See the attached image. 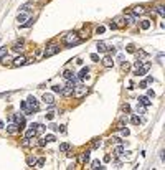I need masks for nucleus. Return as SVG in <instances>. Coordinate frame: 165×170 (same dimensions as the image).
Here are the masks:
<instances>
[{
	"instance_id": "3",
	"label": "nucleus",
	"mask_w": 165,
	"mask_h": 170,
	"mask_svg": "<svg viewBox=\"0 0 165 170\" xmlns=\"http://www.w3.org/2000/svg\"><path fill=\"white\" fill-rule=\"evenodd\" d=\"M27 104H28V107H30V111H31V112H37L38 109H40V104H38V101H37V97H35V96H28Z\"/></svg>"
},
{
	"instance_id": "30",
	"label": "nucleus",
	"mask_w": 165,
	"mask_h": 170,
	"mask_svg": "<svg viewBox=\"0 0 165 170\" xmlns=\"http://www.w3.org/2000/svg\"><path fill=\"white\" fill-rule=\"evenodd\" d=\"M45 140H46V142H55L56 137L53 135V134H50V135H46V137H45Z\"/></svg>"
},
{
	"instance_id": "13",
	"label": "nucleus",
	"mask_w": 165,
	"mask_h": 170,
	"mask_svg": "<svg viewBox=\"0 0 165 170\" xmlns=\"http://www.w3.org/2000/svg\"><path fill=\"white\" fill-rule=\"evenodd\" d=\"M7 132H10V134L18 132V126H17V124H8V126H7Z\"/></svg>"
},
{
	"instance_id": "28",
	"label": "nucleus",
	"mask_w": 165,
	"mask_h": 170,
	"mask_svg": "<svg viewBox=\"0 0 165 170\" xmlns=\"http://www.w3.org/2000/svg\"><path fill=\"white\" fill-rule=\"evenodd\" d=\"M98 147H101V139H94L92 140V149H98Z\"/></svg>"
},
{
	"instance_id": "42",
	"label": "nucleus",
	"mask_w": 165,
	"mask_h": 170,
	"mask_svg": "<svg viewBox=\"0 0 165 170\" xmlns=\"http://www.w3.org/2000/svg\"><path fill=\"white\" fill-rule=\"evenodd\" d=\"M120 132H122V135H129V129L124 127V129H120Z\"/></svg>"
},
{
	"instance_id": "4",
	"label": "nucleus",
	"mask_w": 165,
	"mask_h": 170,
	"mask_svg": "<svg viewBox=\"0 0 165 170\" xmlns=\"http://www.w3.org/2000/svg\"><path fill=\"white\" fill-rule=\"evenodd\" d=\"M150 69V63H142L139 68H135V71H134V74H137V76H144Z\"/></svg>"
},
{
	"instance_id": "2",
	"label": "nucleus",
	"mask_w": 165,
	"mask_h": 170,
	"mask_svg": "<svg viewBox=\"0 0 165 170\" xmlns=\"http://www.w3.org/2000/svg\"><path fill=\"white\" fill-rule=\"evenodd\" d=\"M58 51H60V45H55V43H51V45H48V48L45 50L43 56H45V58H50V56H53V55H56Z\"/></svg>"
},
{
	"instance_id": "7",
	"label": "nucleus",
	"mask_w": 165,
	"mask_h": 170,
	"mask_svg": "<svg viewBox=\"0 0 165 170\" xmlns=\"http://www.w3.org/2000/svg\"><path fill=\"white\" fill-rule=\"evenodd\" d=\"M88 93V89L84 88V86H78V88H74V91H73V94L76 96V97H81V96H84Z\"/></svg>"
},
{
	"instance_id": "29",
	"label": "nucleus",
	"mask_w": 165,
	"mask_h": 170,
	"mask_svg": "<svg viewBox=\"0 0 165 170\" xmlns=\"http://www.w3.org/2000/svg\"><path fill=\"white\" fill-rule=\"evenodd\" d=\"M63 76H64V79H71V78L74 76V73H71V71H64Z\"/></svg>"
},
{
	"instance_id": "32",
	"label": "nucleus",
	"mask_w": 165,
	"mask_h": 170,
	"mask_svg": "<svg viewBox=\"0 0 165 170\" xmlns=\"http://www.w3.org/2000/svg\"><path fill=\"white\" fill-rule=\"evenodd\" d=\"M120 155H122V147H117L114 150V157H120Z\"/></svg>"
},
{
	"instance_id": "34",
	"label": "nucleus",
	"mask_w": 165,
	"mask_h": 170,
	"mask_svg": "<svg viewBox=\"0 0 165 170\" xmlns=\"http://www.w3.org/2000/svg\"><path fill=\"white\" fill-rule=\"evenodd\" d=\"M53 91H55V93H60V94H61V91H63V86H53Z\"/></svg>"
},
{
	"instance_id": "35",
	"label": "nucleus",
	"mask_w": 165,
	"mask_h": 170,
	"mask_svg": "<svg viewBox=\"0 0 165 170\" xmlns=\"http://www.w3.org/2000/svg\"><path fill=\"white\" fill-rule=\"evenodd\" d=\"M53 117H55V112H53V111L46 112V119H48V121H53Z\"/></svg>"
},
{
	"instance_id": "9",
	"label": "nucleus",
	"mask_w": 165,
	"mask_h": 170,
	"mask_svg": "<svg viewBox=\"0 0 165 170\" xmlns=\"http://www.w3.org/2000/svg\"><path fill=\"white\" fill-rule=\"evenodd\" d=\"M12 50H13V51H22V50H23V40L15 41V43L12 45Z\"/></svg>"
},
{
	"instance_id": "22",
	"label": "nucleus",
	"mask_w": 165,
	"mask_h": 170,
	"mask_svg": "<svg viewBox=\"0 0 165 170\" xmlns=\"http://www.w3.org/2000/svg\"><path fill=\"white\" fill-rule=\"evenodd\" d=\"M22 109H23V112H25V114H31V111H30V107H28L27 101H23V103H22Z\"/></svg>"
},
{
	"instance_id": "6",
	"label": "nucleus",
	"mask_w": 165,
	"mask_h": 170,
	"mask_svg": "<svg viewBox=\"0 0 165 170\" xmlns=\"http://www.w3.org/2000/svg\"><path fill=\"white\" fill-rule=\"evenodd\" d=\"M130 12H132V15H144V13H147V8L144 5H135Z\"/></svg>"
},
{
	"instance_id": "18",
	"label": "nucleus",
	"mask_w": 165,
	"mask_h": 170,
	"mask_svg": "<svg viewBox=\"0 0 165 170\" xmlns=\"http://www.w3.org/2000/svg\"><path fill=\"white\" fill-rule=\"evenodd\" d=\"M135 53V56H137V59H144V58L147 56V53L144 51V50H139V51H134Z\"/></svg>"
},
{
	"instance_id": "39",
	"label": "nucleus",
	"mask_w": 165,
	"mask_h": 170,
	"mask_svg": "<svg viewBox=\"0 0 165 170\" xmlns=\"http://www.w3.org/2000/svg\"><path fill=\"white\" fill-rule=\"evenodd\" d=\"M104 30H106V28L101 25V27H98V28H96V33H104Z\"/></svg>"
},
{
	"instance_id": "44",
	"label": "nucleus",
	"mask_w": 165,
	"mask_h": 170,
	"mask_svg": "<svg viewBox=\"0 0 165 170\" xmlns=\"http://www.w3.org/2000/svg\"><path fill=\"white\" fill-rule=\"evenodd\" d=\"M147 83H154V78L152 76H147Z\"/></svg>"
},
{
	"instance_id": "16",
	"label": "nucleus",
	"mask_w": 165,
	"mask_h": 170,
	"mask_svg": "<svg viewBox=\"0 0 165 170\" xmlns=\"http://www.w3.org/2000/svg\"><path fill=\"white\" fill-rule=\"evenodd\" d=\"M140 28L142 30H149L150 28V20H142V22H140Z\"/></svg>"
},
{
	"instance_id": "10",
	"label": "nucleus",
	"mask_w": 165,
	"mask_h": 170,
	"mask_svg": "<svg viewBox=\"0 0 165 170\" xmlns=\"http://www.w3.org/2000/svg\"><path fill=\"white\" fill-rule=\"evenodd\" d=\"M28 18H30V17H28L27 12H20L18 17H17V22H18V23H23V22H25V20H28Z\"/></svg>"
},
{
	"instance_id": "33",
	"label": "nucleus",
	"mask_w": 165,
	"mask_h": 170,
	"mask_svg": "<svg viewBox=\"0 0 165 170\" xmlns=\"http://www.w3.org/2000/svg\"><path fill=\"white\" fill-rule=\"evenodd\" d=\"M22 145H23V147H30V145H31L30 139H27V137H25V139H23V142H22Z\"/></svg>"
},
{
	"instance_id": "40",
	"label": "nucleus",
	"mask_w": 165,
	"mask_h": 170,
	"mask_svg": "<svg viewBox=\"0 0 165 170\" xmlns=\"http://www.w3.org/2000/svg\"><path fill=\"white\" fill-rule=\"evenodd\" d=\"M122 111L129 112V111H130V106H129V104H124V106H122Z\"/></svg>"
},
{
	"instance_id": "37",
	"label": "nucleus",
	"mask_w": 165,
	"mask_h": 170,
	"mask_svg": "<svg viewBox=\"0 0 165 170\" xmlns=\"http://www.w3.org/2000/svg\"><path fill=\"white\" fill-rule=\"evenodd\" d=\"M35 162H37V160H35V157H28V159H27L28 165H35Z\"/></svg>"
},
{
	"instance_id": "41",
	"label": "nucleus",
	"mask_w": 165,
	"mask_h": 170,
	"mask_svg": "<svg viewBox=\"0 0 165 170\" xmlns=\"http://www.w3.org/2000/svg\"><path fill=\"white\" fill-rule=\"evenodd\" d=\"M91 59H92V61H99V56H98L96 53H92V55H91Z\"/></svg>"
},
{
	"instance_id": "23",
	"label": "nucleus",
	"mask_w": 165,
	"mask_h": 170,
	"mask_svg": "<svg viewBox=\"0 0 165 170\" xmlns=\"http://www.w3.org/2000/svg\"><path fill=\"white\" fill-rule=\"evenodd\" d=\"M88 73H89V68H82L81 69V73H79V74H78V78H86V74H88Z\"/></svg>"
},
{
	"instance_id": "19",
	"label": "nucleus",
	"mask_w": 165,
	"mask_h": 170,
	"mask_svg": "<svg viewBox=\"0 0 165 170\" xmlns=\"http://www.w3.org/2000/svg\"><path fill=\"white\" fill-rule=\"evenodd\" d=\"M155 12L160 15V17H165V8H164V5H157V7H155Z\"/></svg>"
},
{
	"instance_id": "12",
	"label": "nucleus",
	"mask_w": 165,
	"mask_h": 170,
	"mask_svg": "<svg viewBox=\"0 0 165 170\" xmlns=\"http://www.w3.org/2000/svg\"><path fill=\"white\" fill-rule=\"evenodd\" d=\"M89 154H91L89 150L82 152L81 155H79V162H81V163H84V162H88V160H89Z\"/></svg>"
},
{
	"instance_id": "17",
	"label": "nucleus",
	"mask_w": 165,
	"mask_h": 170,
	"mask_svg": "<svg viewBox=\"0 0 165 170\" xmlns=\"http://www.w3.org/2000/svg\"><path fill=\"white\" fill-rule=\"evenodd\" d=\"M114 22H117V23H116V25H117V28L126 25V20H124V17H116V18H114Z\"/></svg>"
},
{
	"instance_id": "5",
	"label": "nucleus",
	"mask_w": 165,
	"mask_h": 170,
	"mask_svg": "<svg viewBox=\"0 0 165 170\" xmlns=\"http://www.w3.org/2000/svg\"><path fill=\"white\" fill-rule=\"evenodd\" d=\"M43 101H45V104H48L50 107H53V106H55V96L51 94V93H45V94H43Z\"/></svg>"
},
{
	"instance_id": "38",
	"label": "nucleus",
	"mask_w": 165,
	"mask_h": 170,
	"mask_svg": "<svg viewBox=\"0 0 165 170\" xmlns=\"http://www.w3.org/2000/svg\"><path fill=\"white\" fill-rule=\"evenodd\" d=\"M127 51L129 53H134V51H135V46H134V45H127Z\"/></svg>"
},
{
	"instance_id": "46",
	"label": "nucleus",
	"mask_w": 165,
	"mask_h": 170,
	"mask_svg": "<svg viewBox=\"0 0 165 170\" xmlns=\"http://www.w3.org/2000/svg\"><path fill=\"white\" fill-rule=\"evenodd\" d=\"M2 127H3V121H0V129H2Z\"/></svg>"
},
{
	"instance_id": "14",
	"label": "nucleus",
	"mask_w": 165,
	"mask_h": 170,
	"mask_svg": "<svg viewBox=\"0 0 165 170\" xmlns=\"http://www.w3.org/2000/svg\"><path fill=\"white\" fill-rule=\"evenodd\" d=\"M102 65H104L106 68H111L112 65H114V61H112V58H111V56H106L104 59H102Z\"/></svg>"
},
{
	"instance_id": "15",
	"label": "nucleus",
	"mask_w": 165,
	"mask_h": 170,
	"mask_svg": "<svg viewBox=\"0 0 165 170\" xmlns=\"http://www.w3.org/2000/svg\"><path fill=\"white\" fill-rule=\"evenodd\" d=\"M71 149V144H68V142H63V144H60V150L61 152H68Z\"/></svg>"
},
{
	"instance_id": "27",
	"label": "nucleus",
	"mask_w": 165,
	"mask_h": 170,
	"mask_svg": "<svg viewBox=\"0 0 165 170\" xmlns=\"http://www.w3.org/2000/svg\"><path fill=\"white\" fill-rule=\"evenodd\" d=\"M130 122L134 124V126H139V124H140V119H139V116H132V117H130Z\"/></svg>"
},
{
	"instance_id": "36",
	"label": "nucleus",
	"mask_w": 165,
	"mask_h": 170,
	"mask_svg": "<svg viewBox=\"0 0 165 170\" xmlns=\"http://www.w3.org/2000/svg\"><path fill=\"white\" fill-rule=\"evenodd\" d=\"M5 55H7V46H2L0 48V58H3Z\"/></svg>"
},
{
	"instance_id": "20",
	"label": "nucleus",
	"mask_w": 165,
	"mask_h": 170,
	"mask_svg": "<svg viewBox=\"0 0 165 170\" xmlns=\"http://www.w3.org/2000/svg\"><path fill=\"white\" fill-rule=\"evenodd\" d=\"M139 103L142 104V106H150V101H149V97H145V96L139 97Z\"/></svg>"
},
{
	"instance_id": "11",
	"label": "nucleus",
	"mask_w": 165,
	"mask_h": 170,
	"mask_svg": "<svg viewBox=\"0 0 165 170\" xmlns=\"http://www.w3.org/2000/svg\"><path fill=\"white\" fill-rule=\"evenodd\" d=\"M25 137L27 139H31V137H37V129L35 127H30L27 132H25Z\"/></svg>"
},
{
	"instance_id": "8",
	"label": "nucleus",
	"mask_w": 165,
	"mask_h": 170,
	"mask_svg": "<svg viewBox=\"0 0 165 170\" xmlns=\"http://www.w3.org/2000/svg\"><path fill=\"white\" fill-rule=\"evenodd\" d=\"M27 63V58L25 56H18L13 59V63H12V66H22V65H25Z\"/></svg>"
},
{
	"instance_id": "1",
	"label": "nucleus",
	"mask_w": 165,
	"mask_h": 170,
	"mask_svg": "<svg viewBox=\"0 0 165 170\" xmlns=\"http://www.w3.org/2000/svg\"><path fill=\"white\" fill-rule=\"evenodd\" d=\"M63 40H64V45H66L68 48L76 46V45H79V43H81V38H79V35H78V33H74V31H71V33H66Z\"/></svg>"
},
{
	"instance_id": "31",
	"label": "nucleus",
	"mask_w": 165,
	"mask_h": 170,
	"mask_svg": "<svg viewBox=\"0 0 165 170\" xmlns=\"http://www.w3.org/2000/svg\"><path fill=\"white\" fill-rule=\"evenodd\" d=\"M20 8H22V12H28V10H31V8H33V7H31L30 3H27V5H22Z\"/></svg>"
},
{
	"instance_id": "24",
	"label": "nucleus",
	"mask_w": 165,
	"mask_h": 170,
	"mask_svg": "<svg viewBox=\"0 0 165 170\" xmlns=\"http://www.w3.org/2000/svg\"><path fill=\"white\" fill-rule=\"evenodd\" d=\"M91 169H104V167H101V162H99V160H92Z\"/></svg>"
},
{
	"instance_id": "26",
	"label": "nucleus",
	"mask_w": 165,
	"mask_h": 170,
	"mask_svg": "<svg viewBox=\"0 0 165 170\" xmlns=\"http://www.w3.org/2000/svg\"><path fill=\"white\" fill-rule=\"evenodd\" d=\"M43 165H45V159H38V160L35 162V167H37V169H41Z\"/></svg>"
},
{
	"instance_id": "43",
	"label": "nucleus",
	"mask_w": 165,
	"mask_h": 170,
	"mask_svg": "<svg viewBox=\"0 0 165 170\" xmlns=\"http://www.w3.org/2000/svg\"><path fill=\"white\" fill-rule=\"evenodd\" d=\"M147 94H149V97H155V93H154V91H152V89H150V91H149V93H147Z\"/></svg>"
},
{
	"instance_id": "45",
	"label": "nucleus",
	"mask_w": 165,
	"mask_h": 170,
	"mask_svg": "<svg viewBox=\"0 0 165 170\" xmlns=\"http://www.w3.org/2000/svg\"><path fill=\"white\" fill-rule=\"evenodd\" d=\"M139 86H140V88H147V81H142Z\"/></svg>"
},
{
	"instance_id": "25",
	"label": "nucleus",
	"mask_w": 165,
	"mask_h": 170,
	"mask_svg": "<svg viewBox=\"0 0 165 170\" xmlns=\"http://www.w3.org/2000/svg\"><path fill=\"white\" fill-rule=\"evenodd\" d=\"M135 111H137L139 114H144V112H145V106H142V104L139 103V104H137V107H135Z\"/></svg>"
},
{
	"instance_id": "21",
	"label": "nucleus",
	"mask_w": 165,
	"mask_h": 170,
	"mask_svg": "<svg viewBox=\"0 0 165 170\" xmlns=\"http://www.w3.org/2000/svg\"><path fill=\"white\" fill-rule=\"evenodd\" d=\"M106 50H107V48H106V45H104L102 41H98V51H99V53H104Z\"/></svg>"
}]
</instances>
